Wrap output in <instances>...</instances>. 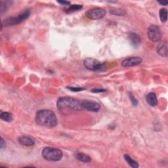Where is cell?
I'll list each match as a JSON object with an SVG mask.
<instances>
[{"instance_id":"obj_1","label":"cell","mask_w":168,"mask_h":168,"mask_svg":"<svg viewBox=\"0 0 168 168\" xmlns=\"http://www.w3.org/2000/svg\"><path fill=\"white\" fill-rule=\"evenodd\" d=\"M57 108L63 114H70L82 110L81 101L70 97H62L58 99Z\"/></svg>"},{"instance_id":"obj_2","label":"cell","mask_w":168,"mask_h":168,"mask_svg":"<svg viewBox=\"0 0 168 168\" xmlns=\"http://www.w3.org/2000/svg\"><path fill=\"white\" fill-rule=\"evenodd\" d=\"M36 122L43 127L52 128L57 125L58 121L55 114L50 110H40L36 113Z\"/></svg>"},{"instance_id":"obj_3","label":"cell","mask_w":168,"mask_h":168,"mask_svg":"<svg viewBox=\"0 0 168 168\" xmlns=\"http://www.w3.org/2000/svg\"><path fill=\"white\" fill-rule=\"evenodd\" d=\"M41 155L46 160L58 162L62 159V152L58 149L52 148V147H45L42 150Z\"/></svg>"},{"instance_id":"obj_4","label":"cell","mask_w":168,"mask_h":168,"mask_svg":"<svg viewBox=\"0 0 168 168\" xmlns=\"http://www.w3.org/2000/svg\"><path fill=\"white\" fill-rule=\"evenodd\" d=\"M30 15V10L29 9L25 10L22 13L17 15V17H9L7 19L4 20L2 22V26H13V25H17L20 23H21L23 21L28 19Z\"/></svg>"},{"instance_id":"obj_5","label":"cell","mask_w":168,"mask_h":168,"mask_svg":"<svg viewBox=\"0 0 168 168\" xmlns=\"http://www.w3.org/2000/svg\"><path fill=\"white\" fill-rule=\"evenodd\" d=\"M83 64L88 70L92 71H103L107 68L106 63L101 62L92 58H86L83 61Z\"/></svg>"},{"instance_id":"obj_6","label":"cell","mask_w":168,"mask_h":168,"mask_svg":"<svg viewBox=\"0 0 168 168\" xmlns=\"http://www.w3.org/2000/svg\"><path fill=\"white\" fill-rule=\"evenodd\" d=\"M148 37L150 41L153 42L159 41L162 38V32L159 27L156 25H151L148 29Z\"/></svg>"},{"instance_id":"obj_7","label":"cell","mask_w":168,"mask_h":168,"mask_svg":"<svg viewBox=\"0 0 168 168\" xmlns=\"http://www.w3.org/2000/svg\"><path fill=\"white\" fill-rule=\"evenodd\" d=\"M105 15H106V10L99 7L89 9L86 12L87 17L91 20L101 19L104 17Z\"/></svg>"},{"instance_id":"obj_8","label":"cell","mask_w":168,"mask_h":168,"mask_svg":"<svg viewBox=\"0 0 168 168\" xmlns=\"http://www.w3.org/2000/svg\"><path fill=\"white\" fill-rule=\"evenodd\" d=\"M81 105L82 109H85L88 111L97 112L101 109V105L98 103L93 101H88V100H84L81 101Z\"/></svg>"},{"instance_id":"obj_9","label":"cell","mask_w":168,"mask_h":168,"mask_svg":"<svg viewBox=\"0 0 168 168\" xmlns=\"http://www.w3.org/2000/svg\"><path fill=\"white\" fill-rule=\"evenodd\" d=\"M142 62H143V60H142L141 57H129L122 61V66L124 67L135 66L140 65Z\"/></svg>"},{"instance_id":"obj_10","label":"cell","mask_w":168,"mask_h":168,"mask_svg":"<svg viewBox=\"0 0 168 168\" xmlns=\"http://www.w3.org/2000/svg\"><path fill=\"white\" fill-rule=\"evenodd\" d=\"M19 143L25 146H32L35 144L34 139L28 135H22L18 139Z\"/></svg>"},{"instance_id":"obj_11","label":"cell","mask_w":168,"mask_h":168,"mask_svg":"<svg viewBox=\"0 0 168 168\" xmlns=\"http://www.w3.org/2000/svg\"><path fill=\"white\" fill-rule=\"evenodd\" d=\"M128 38L130 43L133 47L135 48H137V47L140 45L141 40L140 36L135 32H129L128 34Z\"/></svg>"},{"instance_id":"obj_12","label":"cell","mask_w":168,"mask_h":168,"mask_svg":"<svg viewBox=\"0 0 168 168\" xmlns=\"http://www.w3.org/2000/svg\"><path fill=\"white\" fill-rule=\"evenodd\" d=\"M146 101L150 106L156 107L158 104V99L154 93H149L146 96Z\"/></svg>"},{"instance_id":"obj_13","label":"cell","mask_w":168,"mask_h":168,"mask_svg":"<svg viewBox=\"0 0 168 168\" xmlns=\"http://www.w3.org/2000/svg\"><path fill=\"white\" fill-rule=\"evenodd\" d=\"M76 158L82 162H85V163H88L90 162L91 161V157L83 153H81V152H77V153L75 154Z\"/></svg>"},{"instance_id":"obj_14","label":"cell","mask_w":168,"mask_h":168,"mask_svg":"<svg viewBox=\"0 0 168 168\" xmlns=\"http://www.w3.org/2000/svg\"><path fill=\"white\" fill-rule=\"evenodd\" d=\"M157 52L160 56L167 57V45L166 43H163L159 45L157 49Z\"/></svg>"},{"instance_id":"obj_15","label":"cell","mask_w":168,"mask_h":168,"mask_svg":"<svg viewBox=\"0 0 168 168\" xmlns=\"http://www.w3.org/2000/svg\"><path fill=\"white\" fill-rule=\"evenodd\" d=\"M124 159L127 162L128 164L131 167H133V168H137L139 167V164L138 163L136 162V161H135L134 160H133L128 155V154H125L124 155Z\"/></svg>"},{"instance_id":"obj_16","label":"cell","mask_w":168,"mask_h":168,"mask_svg":"<svg viewBox=\"0 0 168 168\" xmlns=\"http://www.w3.org/2000/svg\"><path fill=\"white\" fill-rule=\"evenodd\" d=\"M0 117H1V119L3 121H5L7 122H12L13 120V116L12 114H10V112H1V115H0Z\"/></svg>"},{"instance_id":"obj_17","label":"cell","mask_w":168,"mask_h":168,"mask_svg":"<svg viewBox=\"0 0 168 168\" xmlns=\"http://www.w3.org/2000/svg\"><path fill=\"white\" fill-rule=\"evenodd\" d=\"M83 6L82 5H71L69 6L67 9H66V12L67 13H71L73 12L78 11V10H80L82 9Z\"/></svg>"},{"instance_id":"obj_18","label":"cell","mask_w":168,"mask_h":168,"mask_svg":"<svg viewBox=\"0 0 168 168\" xmlns=\"http://www.w3.org/2000/svg\"><path fill=\"white\" fill-rule=\"evenodd\" d=\"M160 18L162 22H166L167 19V11L166 9H161L160 10Z\"/></svg>"},{"instance_id":"obj_19","label":"cell","mask_w":168,"mask_h":168,"mask_svg":"<svg viewBox=\"0 0 168 168\" xmlns=\"http://www.w3.org/2000/svg\"><path fill=\"white\" fill-rule=\"evenodd\" d=\"M10 3H11V2L9 1H6V2L2 1L1 2V12L3 13V11H6L9 5H10Z\"/></svg>"},{"instance_id":"obj_20","label":"cell","mask_w":168,"mask_h":168,"mask_svg":"<svg viewBox=\"0 0 168 168\" xmlns=\"http://www.w3.org/2000/svg\"><path fill=\"white\" fill-rule=\"evenodd\" d=\"M110 13L114 15H118V16H123L125 15V12L124 10L122 9H115L110 10Z\"/></svg>"},{"instance_id":"obj_21","label":"cell","mask_w":168,"mask_h":168,"mask_svg":"<svg viewBox=\"0 0 168 168\" xmlns=\"http://www.w3.org/2000/svg\"><path fill=\"white\" fill-rule=\"evenodd\" d=\"M129 97L131 99V103H132V104L133 105L134 107H136V106H137V104H138V101H137V99H136L134 96H133V93H129Z\"/></svg>"},{"instance_id":"obj_22","label":"cell","mask_w":168,"mask_h":168,"mask_svg":"<svg viewBox=\"0 0 168 168\" xmlns=\"http://www.w3.org/2000/svg\"><path fill=\"white\" fill-rule=\"evenodd\" d=\"M67 88L72 91H80L83 90V89H85L81 87H67Z\"/></svg>"},{"instance_id":"obj_23","label":"cell","mask_w":168,"mask_h":168,"mask_svg":"<svg viewBox=\"0 0 168 168\" xmlns=\"http://www.w3.org/2000/svg\"><path fill=\"white\" fill-rule=\"evenodd\" d=\"M106 91L105 89H93L91 90V92L93 93H102Z\"/></svg>"},{"instance_id":"obj_24","label":"cell","mask_w":168,"mask_h":168,"mask_svg":"<svg viewBox=\"0 0 168 168\" xmlns=\"http://www.w3.org/2000/svg\"><path fill=\"white\" fill-rule=\"evenodd\" d=\"M58 3H59L61 5H65V6H70V3L68 2H65V1H58L57 2Z\"/></svg>"},{"instance_id":"obj_25","label":"cell","mask_w":168,"mask_h":168,"mask_svg":"<svg viewBox=\"0 0 168 168\" xmlns=\"http://www.w3.org/2000/svg\"><path fill=\"white\" fill-rule=\"evenodd\" d=\"M0 143H1V144H0V145H1V149H3L4 147H5V145H5V142L3 139V138L1 139V142H0Z\"/></svg>"},{"instance_id":"obj_26","label":"cell","mask_w":168,"mask_h":168,"mask_svg":"<svg viewBox=\"0 0 168 168\" xmlns=\"http://www.w3.org/2000/svg\"><path fill=\"white\" fill-rule=\"evenodd\" d=\"M158 3H160V5H164V6H166V5H167V1H163V2H158Z\"/></svg>"}]
</instances>
